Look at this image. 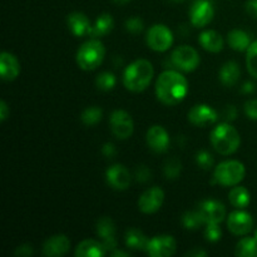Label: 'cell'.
Returning <instances> with one entry per match:
<instances>
[{
    "mask_svg": "<svg viewBox=\"0 0 257 257\" xmlns=\"http://www.w3.org/2000/svg\"><path fill=\"white\" fill-rule=\"evenodd\" d=\"M227 43L236 52H246L251 45V37L242 29H232L227 34Z\"/></svg>",
    "mask_w": 257,
    "mask_h": 257,
    "instance_id": "cb8c5ba5",
    "label": "cell"
},
{
    "mask_svg": "<svg viewBox=\"0 0 257 257\" xmlns=\"http://www.w3.org/2000/svg\"><path fill=\"white\" fill-rule=\"evenodd\" d=\"M227 228L235 236H246L253 228L252 216L243 210H236L227 217Z\"/></svg>",
    "mask_w": 257,
    "mask_h": 257,
    "instance_id": "8fae6325",
    "label": "cell"
},
{
    "mask_svg": "<svg viewBox=\"0 0 257 257\" xmlns=\"http://www.w3.org/2000/svg\"><path fill=\"white\" fill-rule=\"evenodd\" d=\"M187 256H195V257H201V256H207V252L203 250H201V248H195V250H191L188 251L187 253H186Z\"/></svg>",
    "mask_w": 257,
    "mask_h": 257,
    "instance_id": "f6af8a7d",
    "label": "cell"
},
{
    "mask_svg": "<svg viewBox=\"0 0 257 257\" xmlns=\"http://www.w3.org/2000/svg\"><path fill=\"white\" fill-rule=\"evenodd\" d=\"M104 57L105 48L103 43L97 38H92L80 45L77 55H75V59H77V64L79 65L80 69L90 72V70L97 69L102 64Z\"/></svg>",
    "mask_w": 257,
    "mask_h": 257,
    "instance_id": "277c9868",
    "label": "cell"
},
{
    "mask_svg": "<svg viewBox=\"0 0 257 257\" xmlns=\"http://www.w3.org/2000/svg\"><path fill=\"white\" fill-rule=\"evenodd\" d=\"M188 120L196 127H208L218 120V114L208 104H196L188 112Z\"/></svg>",
    "mask_w": 257,
    "mask_h": 257,
    "instance_id": "5bb4252c",
    "label": "cell"
},
{
    "mask_svg": "<svg viewBox=\"0 0 257 257\" xmlns=\"http://www.w3.org/2000/svg\"><path fill=\"white\" fill-rule=\"evenodd\" d=\"M243 110L250 119L257 120V99L247 100L243 105Z\"/></svg>",
    "mask_w": 257,
    "mask_h": 257,
    "instance_id": "8d00e7d4",
    "label": "cell"
},
{
    "mask_svg": "<svg viewBox=\"0 0 257 257\" xmlns=\"http://www.w3.org/2000/svg\"><path fill=\"white\" fill-rule=\"evenodd\" d=\"M20 73V63L14 54L3 52L0 55V74L5 82H12L18 78Z\"/></svg>",
    "mask_w": 257,
    "mask_h": 257,
    "instance_id": "d6986e66",
    "label": "cell"
},
{
    "mask_svg": "<svg viewBox=\"0 0 257 257\" xmlns=\"http://www.w3.org/2000/svg\"><path fill=\"white\" fill-rule=\"evenodd\" d=\"M213 156L211 155L208 151L201 150L198 151L197 155H196V163L198 165V167H201L202 170H211L213 167Z\"/></svg>",
    "mask_w": 257,
    "mask_h": 257,
    "instance_id": "836d02e7",
    "label": "cell"
},
{
    "mask_svg": "<svg viewBox=\"0 0 257 257\" xmlns=\"http://www.w3.org/2000/svg\"><path fill=\"white\" fill-rule=\"evenodd\" d=\"M109 255L110 256H128V255H130V253L124 252V251L118 250V248H114V250H113V251H110Z\"/></svg>",
    "mask_w": 257,
    "mask_h": 257,
    "instance_id": "bcb514c9",
    "label": "cell"
},
{
    "mask_svg": "<svg viewBox=\"0 0 257 257\" xmlns=\"http://www.w3.org/2000/svg\"><path fill=\"white\" fill-rule=\"evenodd\" d=\"M177 250L176 240L170 235H160L151 238L146 252L151 257H170Z\"/></svg>",
    "mask_w": 257,
    "mask_h": 257,
    "instance_id": "30bf717a",
    "label": "cell"
},
{
    "mask_svg": "<svg viewBox=\"0 0 257 257\" xmlns=\"http://www.w3.org/2000/svg\"><path fill=\"white\" fill-rule=\"evenodd\" d=\"M215 15V8L211 0H195L190 9L191 24L196 28H203L210 24Z\"/></svg>",
    "mask_w": 257,
    "mask_h": 257,
    "instance_id": "9c48e42d",
    "label": "cell"
},
{
    "mask_svg": "<svg viewBox=\"0 0 257 257\" xmlns=\"http://www.w3.org/2000/svg\"><path fill=\"white\" fill-rule=\"evenodd\" d=\"M102 153L107 158H114L115 155H117V148H115V146L113 143L108 142L102 147Z\"/></svg>",
    "mask_w": 257,
    "mask_h": 257,
    "instance_id": "60d3db41",
    "label": "cell"
},
{
    "mask_svg": "<svg viewBox=\"0 0 257 257\" xmlns=\"http://www.w3.org/2000/svg\"><path fill=\"white\" fill-rule=\"evenodd\" d=\"M222 117L225 122H232L237 117V109L235 105H226L225 109L222 112Z\"/></svg>",
    "mask_w": 257,
    "mask_h": 257,
    "instance_id": "f35d334b",
    "label": "cell"
},
{
    "mask_svg": "<svg viewBox=\"0 0 257 257\" xmlns=\"http://www.w3.org/2000/svg\"><path fill=\"white\" fill-rule=\"evenodd\" d=\"M188 94V82L185 75L176 69L161 73L156 82V97L166 105H176Z\"/></svg>",
    "mask_w": 257,
    "mask_h": 257,
    "instance_id": "6da1fadb",
    "label": "cell"
},
{
    "mask_svg": "<svg viewBox=\"0 0 257 257\" xmlns=\"http://www.w3.org/2000/svg\"><path fill=\"white\" fill-rule=\"evenodd\" d=\"M105 180L113 190L124 191L130 187L132 177L125 166L113 165L105 172Z\"/></svg>",
    "mask_w": 257,
    "mask_h": 257,
    "instance_id": "9a60e30c",
    "label": "cell"
},
{
    "mask_svg": "<svg viewBox=\"0 0 257 257\" xmlns=\"http://www.w3.org/2000/svg\"><path fill=\"white\" fill-rule=\"evenodd\" d=\"M212 147L222 156H230L238 150L241 143L240 133L228 122L217 124L210 135Z\"/></svg>",
    "mask_w": 257,
    "mask_h": 257,
    "instance_id": "3957f363",
    "label": "cell"
},
{
    "mask_svg": "<svg viewBox=\"0 0 257 257\" xmlns=\"http://www.w3.org/2000/svg\"><path fill=\"white\" fill-rule=\"evenodd\" d=\"M124 27H125V30H127L128 33H132V34H138V33H141L143 30L145 23H143V20L141 19V18L133 17V18H130V19L125 20Z\"/></svg>",
    "mask_w": 257,
    "mask_h": 257,
    "instance_id": "d590c367",
    "label": "cell"
},
{
    "mask_svg": "<svg viewBox=\"0 0 257 257\" xmlns=\"http://www.w3.org/2000/svg\"><path fill=\"white\" fill-rule=\"evenodd\" d=\"M181 171H182V163L180 162L178 158L173 157L166 161L165 167H163V172H165V176L168 180H176V178L180 176Z\"/></svg>",
    "mask_w": 257,
    "mask_h": 257,
    "instance_id": "d6a6232c",
    "label": "cell"
},
{
    "mask_svg": "<svg viewBox=\"0 0 257 257\" xmlns=\"http://www.w3.org/2000/svg\"><path fill=\"white\" fill-rule=\"evenodd\" d=\"M205 237L208 242H217L222 237V230L220 223H208L205 227Z\"/></svg>",
    "mask_w": 257,
    "mask_h": 257,
    "instance_id": "e575fe53",
    "label": "cell"
},
{
    "mask_svg": "<svg viewBox=\"0 0 257 257\" xmlns=\"http://www.w3.org/2000/svg\"><path fill=\"white\" fill-rule=\"evenodd\" d=\"M200 62V54L191 45H180L171 54V63L176 69L181 72H193L198 68Z\"/></svg>",
    "mask_w": 257,
    "mask_h": 257,
    "instance_id": "8992f818",
    "label": "cell"
},
{
    "mask_svg": "<svg viewBox=\"0 0 257 257\" xmlns=\"http://www.w3.org/2000/svg\"><path fill=\"white\" fill-rule=\"evenodd\" d=\"M107 252L102 241L84 240L75 247L74 255L77 257H102Z\"/></svg>",
    "mask_w": 257,
    "mask_h": 257,
    "instance_id": "44dd1931",
    "label": "cell"
},
{
    "mask_svg": "<svg viewBox=\"0 0 257 257\" xmlns=\"http://www.w3.org/2000/svg\"><path fill=\"white\" fill-rule=\"evenodd\" d=\"M146 141H147L148 147L156 153L166 152L170 147V136L162 125H152L147 131Z\"/></svg>",
    "mask_w": 257,
    "mask_h": 257,
    "instance_id": "e0dca14e",
    "label": "cell"
},
{
    "mask_svg": "<svg viewBox=\"0 0 257 257\" xmlns=\"http://www.w3.org/2000/svg\"><path fill=\"white\" fill-rule=\"evenodd\" d=\"M113 27H114V20H113V17L108 13H104V14H100L99 17L97 18V20L94 22V24L90 28V32L88 37L90 38H99L104 37V35L109 34L112 32Z\"/></svg>",
    "mask_w": 257,
    "mask_h": 257,
    "instance_id": "d4e9b609",
    "label": "cell"
},
{
    "mask_svg": "<svg viewBox=\"0 0 257 257\" xmlns=\"http://www.w3.org/2000/svg\"><path fill=\"white\" fill-rule=\"evenodd\" d=\"M253 236H255V237L257 238V228H256V230H255V235H253Z\"/></svg>",
    "mask_w": 257,
    "mask_h": 257,
    "instance_id": "c3c4849f",
    "label": "cell"
},
{
    "mask_svg": "<svg viewBox=\"0 0 257 257\" xmlns=\"http://www.w3.org/2000/svg\"><path fill=\"white\" fill-rule=\"evenodd\" d=\"M153 65L147 59H137L131 63L123 73V85L125 89L133 93H140L147 89L152 82Z\"/></svg>",
    "mask_w": 257,
    "mask_h": 257,
    "instance_id": "7a4b0ae2",
    "label": "cell"
},
{
    "mask_svg": "<svg viewBox=\"0 0 257 257\" xmlns=\"http://www.w3.org/2000/svg\"><path fill=\"white\" fill-rule=\"evenodd\" d=\"M246 170L242 162L237 160H227L217 165L213 172V181L225 187H233L242 182Z\"/></svg>",
    "mask_w": 257,
    "mask_h": 257,
    "instance_id": "5b68a950",
    "label": "cell"
},
{
    "mask_svg": "<svg viewBox=\"0 0 257 257\" xmlns=\"http://www.w3.org/2000/svg\"><path fill=\"white\" fill-rule=\"evenodd\" d=\"M115 84H117V78L110 72H103L95 78V85L103 92H109L115 87Z\"/></svg>",
    "mask_w": 257,
    "mask_h": 257,
    "instance_id": "4dcf8cb0",
    "label": "cell"
},
{
    "mask_svg": "<svg viewBox=\"0 0 257 257\" xmlns=\"http://www.w3.org/2000/svg\"><path fill=\"white\" fill-rule=\"evenodd\" d=\"M246 10L253 18H257V0H248L246 3Z\"/></svg>",
    "mask_w": 257,
    "mask_h": 257,
    "instance_id": "7bdbcfd3",
    "label": "cell"
},
{
    "mask_svg": "<svg viewBox=\"0 0 257 257\" xmlns=\"http://www.w3.org/2000/svg\"><path fill=\"white\" fill-rule=\"evenodd\" d=\"M98 237L100 238L102 243L104 245L105 250L109 253L114 248H117V235H115V225L113 222L112 218L109 217H102L98 220L97 226Z\"/></svg>",
    "mask_w": 257,
    "mask_h": 257,
    "instance_id": "2e32d148",
    "label": "cell"
},
{
    "mask_svg": "<svg viewBox=\"0 0 257 257\" xmlns=\"http://www.w3.org/2000/svg\"><path fill=\"white\" fill-rule=\"evenodd\" d=\"M151 171L147 166H138V168L136 170V180L138 182H147L151 178Z\"/></svg>",
    "mask_w": 257,
    "mask_h": 257,
    "instance_id": "74e56055",
    "label": "cell"
},
{
    "mask_svg": "<svg viewBox=\"0 0 257 257\" xmlns=\"http://www.w3.org/2000/svg\"><path fill=\"white\" fill-rule=\"evenodd\" d=\"M67 24L69 27L70 32L75 37H85V35H89L90 28H92V24H90L87 15L79 12H74L68 15Z\"/></svg>",
    "mask_w": 257,
    "mask_h": 257,
    "instance_id": "ffe728a7",
    "label": "cell"
},
{
    "mask_svg": "<svg viewBox=\"0 0 257 257\" xmlns=\"http://www.w3.org/2000/svg\"><path fill=\"white\" fill-rule=\"evenodd\" d=\"M182 225L187 230H198L202 225H205L202 217H201L198 210L196 211H187L182 216Z\"/></svg>",
    "mask_w": 257,
    "mask_h": 257,
    "instance_id": "f546056e",
    "label": "cell"
},
{
    "mask_svg": "<svg viewBox=\"0 0 257 257\" xmlns=\"http://www.w3.org/2000/svg\"><path fill=\"white\" fill-rule=\"evenodd\" d=\"M228 200L230 203L235 208L238 210H243V208L247 207L251 202V195L248 192V190L242 186H233L232 190L228 193Z\"/></svg>",
    "mask_w": 257,
    "mask_h": 257,
    "instance_id": "4316f807",
    "label": "cell"
},
{
    "mask_svg": "<svg viewBox=\"0 0 257 257\" xmlns=\"http://www.w3.org/2000/svg\"><path fill=\"white\" fill-rule=\"evenodd\" d=\"M172 2H181V0H172Z\"/></svg>",
    "mask_w": 257,
    "mask_h": 257,
    "instance_id": "681fc988",
    "label": "cell"
},
{
    "mask_svg": "<svg viewBox=\"0 0 257 257\" xmlns=\"http://www.w3.org/2000/svg\"><path fill=\"white\" fill-rule=\"evenodd\" d=\"M242 93H246V94H250V93L255 92V84L252 82H246L245 84L241 88Z\"/></svg>",
    "mask_w": 257,
    "mask_h": 257,
    "instance_id": "ee69618b",
    "label": "cell"
},
{
    "mask_svg": "<svg viewBox=\"0 0 257 257\" xmlns=\"http://www.w3.org/2000/svg\"><path fill=\"white\" fill-rule=\"evenodd\" d=\"M246 67L248 73L257 79V40L251 43L250 48L246 50Z\"/></svg>",
    "mask_w": 257,
    "mask_h": 257,
    "instance_id": "1f68e13d",
    "label": "cell"
},
{
    "mask_svg": "<svg viewBox=\"0 0 257 257\" xmlns=\"http://www.w3.org/2000/svg\"><path fill=\"white\" fill-rule=\"evenodd\" d=\"M163 201H165V192L162 188L155 186V187L148 188L141 195L138 200V207L143 213L151 215V213H156L162 207Z\"/></svg>",
    "mask_w": 257,
    "mask_h": 257,
    "instance_id": "4fadbf2b",
    "label": "cell"
},
{
    "mask_svg": "<svg viewBox=\"0 0 257 257\" xmlns=\"http://www.w3.org/2000/svg\"><path fill=\"white\" fill-rule=\"evenodd\" d=\"M235 255L238 257H257V238L255 236L241 238L235 247Z\"/></svg>",
    "mask_w": 257,
    "mask_h": 257,
    "instance_id": "83f0119b",
    "label": "cell"
},
{
    "mask_svg": "<svg viewBox=\"0 0 257 257\" xmlns=\"http://www.w3.org/2000/svg\"><path fill=\"white\" fill-rule=\"evenodd\" d=\"M15 255L20 257H28L33 255V247L29 243H24V245L18 246L17 250H15Z\"/></svg>",
    "mask_w": 257,
    "mask_h": 257,
    "instance_id": "ab89813d",
    "label": "cell"
},
{
    "mask_svg": "<svg viewBox=\"0 0 257 257\" xmlns=\"http://www.w3.org/2000/svg\"><path fill=\"white\" fill-rule=\"evenodd\" d=\"M110 131L118 140H128L133 135L135 123L128 112L123 109L113 110L109 117Z\"/></svg>",
    "mask_w": 257,
    "mask_h": 257,
    "instance_id": "ba28073f",
    "label": "cell"
},
{
    "mask_svg": "<svg viewBox=\"0 0 257 257\" xmlns=\"http://www.w3.org/2000/svg\"><path fill=\"white\" fill-rule=\"evenodd\" d=\"M10 114V109L4 99L0 100V122H5Z\"/></svg>",
    "mask_w": 257,
    "mask_h": 257,
    "instance_id": "b9f144b4",
    "label": "cell"
},
{
    "mask_svg": "<svg viewBox=\"0 0 257 257\" xmlns=\"http://www.w3.org/2000/svg\"><path fill=\"white\" fill-rule=\"evenodd\" d=\"M146 40L155 52H167L173 44V33L165 24H155L148 29Z\"/></svg>",
    "mask_w": 257,
    "mask_h": 257,
    "instance_id": "52a82bcc",
    "label": "cell"
},
{
    "mask_svg": "<svg viewBox=\"0 0 257 257\" xmlns=\"http://www.w3.org/2000/svg\"><path fill=\"white\" fill-rule=\"evenodd\" d=\"M125 245L128 248L135 251H146L147 250L150 238L138 228H130L124 236Z\"/></svg>",
    "mask_w": 257,
    "mask_h": 257,
    "instance_id": "484cf974",
    "label": "cell"
},
{
    "mask_svg": "<svg viewBox=\"0 0 257 257\" xmlns=\"http://www.w3.org/2000/svg\"><path fill=\"white\" fill-rule=\"evenodd\" d=\"M198 43L203 49L211 53H220L223 49V38L216 30H203L198 35Z\"/></svg>",
    "mask_w": 257,
    "mask_h": 257,
    "instance_id": "7402d4cb",
    "label": "cell"
},
{
    "mask_svg": "<svg viewBox=\"0 0 257 257\" xmlns=\"http://www.w3.org/2000/svg\"><path fill=\"white\" fill-rule=\"evenodd\" d=\"M70 250V240L63 233L52 236L43 245V253L48 257L64 256Z\"/></svg>",
    "mask_w": 257,
    "mask_h": 257,
    "instance_id": "ac0fdd59",
    "label": "cell"
},
{
    "mask_svg": "<svg viewBox=\"0 0 257 257\" xmlns=\"http://www.w3.org/2000/svg\"><path fill=\"white\" fill-rule=\"evenodd\" d=\"M113 2H114L115 4L122 5V4H127V3H128V2H131V0H113Z\"/></svg>",
    "mask_w": 257,
    "mask_h": 257,
    "instance_id": "7dc6e473",
    "label": "cell"
},
{
    "mask_svg": "<svg viewBox=\"0 0 257 257\" xmlns=\"http://www.w3.org/2000/svg\"><path fill=\"white\" fill-rule=\"evenodd\" d=\"M103 110L97 105H92V107L85 108L80 114V119L85 125H95L102 120Z\"/></svg>",
    "mask_w": 257,
    "mask_h": 257,
    "instance_id": "f1b7e54d",
    "label": "cell"
},
{
    "mask_svg": "<svg viewBox=\"0 0 257 257\" xmlns=\"http://www.w3.org/2000/svg\"><path fill=\"white\" fill-rule=\"evenodd\" d=\"M220 80L226 87H233L238 82L241 75L240 65L235 60H228L227 63L222 65L220 69Z\"/></svg>",
    "mask_w": 257,
    "mask_h": 257,
    "instance_id": "603a6c76",
    "label": "cell"
},
{
    "mask_svg": "<svg viewBox=\"0 0 257 257\" xmlns=\"http://www.w3.org/2000/svg\"><path fill=\"white\" fill-rule=\"evenodd\" d=\"M197 210L205 225H208V223H221L226 217L225 205L217 200L202 201Z\"/></svg>",
    "mask_w": 257,
    "mask_h": 257,
    "instance_id": "7c38bea8",
    "label": "cell"
}]
</instances>
